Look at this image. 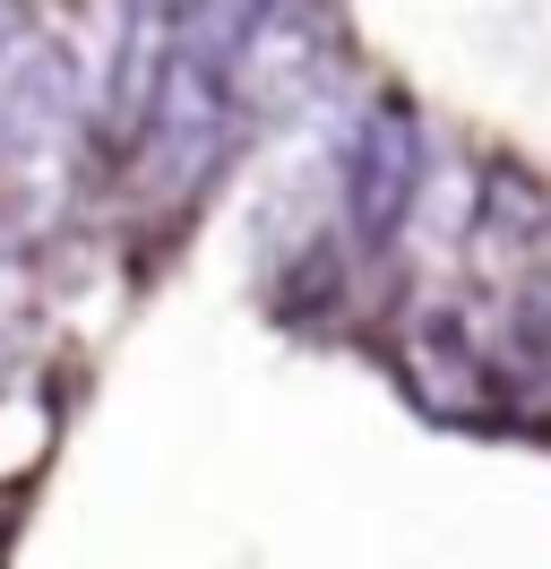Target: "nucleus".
I'll list each match as a JSON object with an SVG mask.
<instances>
[{"label": "nucleus", "mask_w": 551, "mask_h": 569, "mask_svg": "<svg viewBox=\"0 0 551 569\" xmlns=\"http://www.w3.org/2000/svg\"><path fill=\"white\" fill-rule=\"evenodd\" d=\"M78 130H87V96L69 43L34 9L0 0V208H52L78 164Z\"/></svg>", "instance_id": "1"}, {"label": "nucleus", "mask_w": 551, "mask_h": 569, "mask_svg": "<svg viewBox=\"0 0 551 569\" xmlns=\"http://www.w3.org/2000/svg\"><path fill=\"white\" fill-rule=\"evenodd\" d=\"M337 70V18L328 0H259L233 43V121L241 130H276L328 87Z\"/></svg>", "instance_id": "2"}, {"label": "nucleus", "mask_w": 551, "mask_h": 569, "mask_svg": "<svg viewBox=\"0 0 551 569\" xmlns=\"http://www.w3.org/2000/svg\"><path fill=\"white\" fill-rule=\"evenodd\" d=\"M422 173H431V147H422L413 104L405 96H371L362 121H353V139H344V233H353L362 259L405 242Z\"/></svg>", "instance_id": "3"}]
</instances>
